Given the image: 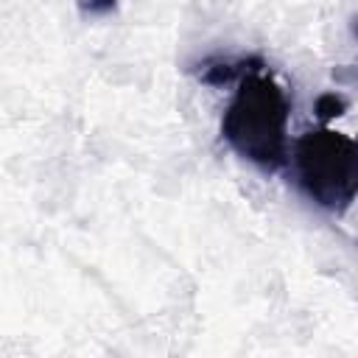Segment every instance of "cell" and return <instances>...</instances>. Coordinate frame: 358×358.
Here are the masks:
<instances>
[{
  "label": "cell",
  "instance_id": "obj_3",
  "mask_svg": "<svg viewBox=\"0 0 358 358\" xmlns=\"http://www.w3.org/2000/svg\"><path fill=\"white\" fill-rule=\"evenodd\" d=\"M263 59L260 56H243V59H235V62H204L201 70H199V78L204 84H213V87H227V84H238L243 76L255 73V70H263Z\"/></svg>",
  "mask_w": 358,
  "mask_h": 358
},
{
  "label": "cell",
  "instance_id": "obj_6",
  "mask_svg": "<svg viewBox=\"0 0 358 358\" xmlns=\"http://www.w3.org/2000/svg\"><path fill=\"white\" fill-rule=\"evenodd\" d=\"M333 76H336L338 81H355V84H358V64L352 67V76H350V73H333Z\"/></svg>",
  "mask_w": 358,
  "mask_h": 358
},
{
  "label": "cell",
  "instance_id": "obj_1",
  "mask_svg": "<svg viewBox=\"0 0 358 358\" xmlns=\"http://www.w3.org/2000/svg\"><path fill=\"white\" fill-rule=\"evenodd\" d=\"M288 115L285 90L266 70H255L238 81L221 117V137L235 154L271 173L288 162Z\"/></svg>",
  "mask_w": 358,
  "mask_h": 358
},
{
  "label": "cell",
  "instance_id": "obj_5",
  "mask_svg": "<svg viewBox=\"0 0 358 358\" xmlns=\"http://www.w3.org/2000/svg\"><path fill=\"white\" fill-rule=\"evenodd\" d=\"M115 6H117V0H81V11L84 14H95V17L115 11Z\"/></svg>",
  "mask_w": 358,
  "mask_h": 358
},
{
  "label": "cell",
  "instance_id": "obj_2",
  "mask_svg": "<svg viewBox=\"0 0 358 358\" xmlns=\"http://www.w3.org/2000/svg\"><path fill=\"white\" fill-rule=\"evenodd\" d=\"M294 173L316 207L347 210L358 196V140L327 126L305 131L294 143Z\"/></svg>",
  "mask_w": 358,
  "mask_h": 358
},
{
  "label": "cell",
  "instance_id": "obj_4",
  "mask_svg": "<svg viewBox=\"0 0 358 358\" xmlns=\"http://www.w3.org/2000/svg\"><path fill=\"white\" fill-rule=\"evenodd\" d=\"M313 112H316V117L322 123H330L333 117H341L347 112V101L341 95H336V92H322L316 98V103H313Z\"/></svg>",
  "mask_w": 358,
  "mask_h": 358
},
{
  "label": "cell",
  "instance_id": "obj_7",
  "mask_svg": "<svg viewBox=\"0 0 358 358\" xmlns=\"http://www.w3.org/2000/svg\"><path fill=\"white\" fill-rule=\"evenodd\" d=\"M352 34H355V36H358V17H355V20H352Z\"/></svg>",
  "mask_w": 358,
  "mask_h": 358
}]
</instances>
